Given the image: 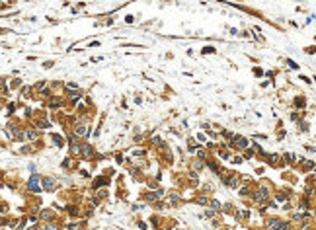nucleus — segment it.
<instances>
[{
	"mask_svg": "<svg viewBox=\"0 0 316 230\" xmlns=\"http://www.w3.org/2000/svg\"><path fill=\"white\" fill-rule=\"evenodd\" d=\"M267 197H269V189L267 187H260V191H256V193H254V199L258 203H266Z\"/></svg>",
	"mask_w": 316,
	"mask_h": 230,
	"instance_id": "2",
	"label": "nucleus"
},
{
	"mask_svg": "<svg viewBox=\"0 0 316 230\" xmlns=\"http://www.w3.org/2000/svg\"><path fill=\"white\" fill-rule=\"evenodd\" d=\"M43 183H45V189H47V191H53V189H55V180H51V177H45Z\"/></svg>",
	"mask_w": 316,
	"mask_h": 230,
	"instance_id": "5",
	"label": "nucleus"
},
{
	"mask_svg": "<svg viewBox=\"0 0 316 230\" xmlns=\"http://www.w3.org/2000/svg\"><path fill=\"white\" fill-rule=\"evenodd\" d=\"M291 224L287 220H281V218H271L269 220V228H275V230H287Z\"/></svg>",
	"mask_w": 316,
	"mask_h": 230,
	"instance_id": "1",
	"label": "nucleus"
},
{
	"mask_svg": "<svg viewBox=\"0 0 316 230\" xmlns=\"http://www.w3.org/2000/svg\"><path fill=\"white\" fill-rule=\"evenodd\" d=\"M295 106L303 109V107H304V98H295Z\"/></svg>",
	"mask_w": 316,
	"mask_h": 230,
	"instance_id": "7",
	"label": "nucleus"
},
{
	"mask_svg": "<svg viewBox=\"0 0 316 230\" xmlns=\"http://www.w3.org/2000/svg\"><path fill=\"white\" fill-rule=\"evenodd\" d=\"M289 66H291V68H299V64H297V63H293V61H289Z\"/></svg>",
	"mask_w": 316,
	"mask_h": 230,
	"instance_id": "11",
	"label": "nucleus"
},
{
	"mask_svg": "<svg viewBox=\"0 0 316 230\" xmlns=\"http://www.w3.org/2000/svg\"><path fill=\"white\" fill-rule=\"evenodd\" d=\"M43 230H57V226H45Z\"/></svg>",
	"mask_w": 316,
	"mask_h": 230,
	"instance_id": "12",
	"label": "nucleus"
},
{
	"mask_svg": "<svg viewBox=\"0 0 316 230\" xmlns=\"http://www.w3.org/2000/svg\"><path fill=\"white\" fill-rule=\"evenodd\" d=\"M236 143H238V146H248V140L242 137H236Z\"/></svg>",
	"mask_w": 316,
	"mask_h": 230,
	"instance_id": "8",
	"label": "nucleus"
},
{
	"mask_svg": "<svg viewBox=\"0 0 316 230\" xmlns=\"http://www.w3.org/2000/svg\"><path fill=\"white\" fill-rule=\"evenodd\" d=\"M53 140H55V144H57V146H61V144H63V138H61V137H57V135L53 137Z\"/></svg>",
	"mask_w": 316,
	"mask_h": 230,
	"instance_id": "9",
	"label": "nucleus"
},
{
	"mask_svg": "<svg viewBox=\"0 0 316 230\" xmlns=\"http://www.w3.org/2000/svg\"><path fill=\"white\" fill-rule=\"evenodd\" d=\"M82 154H84L86 158H88V156H92V148L88 146V144H84V146H82Z\"/></svg>",
	"mask_w": 316,
	"mask_h": 230,
	"instance_id": "6",
	"label": "nucleus"
},
{
	"mask_svg": "<svg viewBox=\"0 0 316 230\" xmlns=\"http://www.w3.org/2000/svg\"><path fill=\"white\" fill-rule=\"evenodd\" d=\"M306 53H316V47H306Z\"/></svg>",
	"mask_w": 316,
	"mask_h": 230,
	"instance_id": "10",
	"label": "nucleus"
},
{
	"mask_svg": "<svg viewBox=\"0 0 316 230\" xmlns=\"http://www.w3.org/2000/svg\"><path fill=\"white\" fill-rule=\"evenodd\" d=\"M27 187H29V191H39V177L35 176V174L31 176V180H29Z\"/></svg>",
	"mask_w": 316,
	"mask_h": 230,
	"instance_id": "3",
	"label": "nucleus"
},
{
	"mask_svg": "<svg viewBox=\"0 0 316 230\" xmlns=\"http://www.w3.org/2000/svg\"><path fill=\"white\" fill-rule=\"evenodd\" d=\"M86 133H88L86 125H76V127H74V135H78V137H84Z\"/></svg>",
	"mask_w": 316,
	"mask_h": 230,
	"instance_id": "4",
	"label": "nucleus"
}]
</instances>
